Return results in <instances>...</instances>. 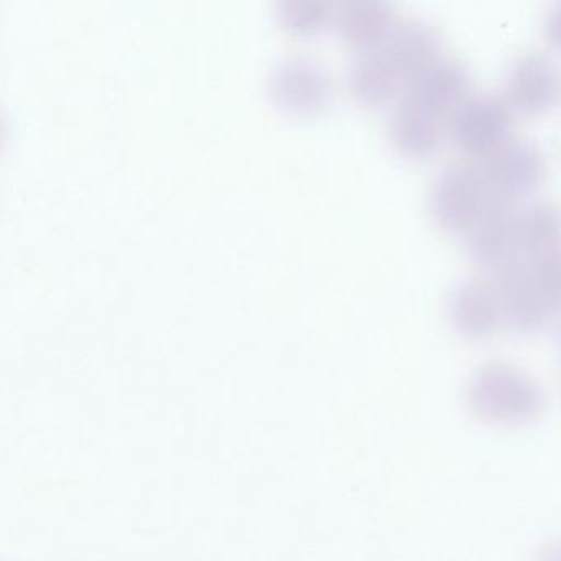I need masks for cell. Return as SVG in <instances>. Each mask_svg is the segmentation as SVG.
I'll list each match as a JSON object with an SVG mask.
<instances>
[{"instance_id": "obj_10", "label": "cell", "mask_w": 561, "mask_h": 561, "mask_svg": "<svg viewBox=\"0 0 561 561\" xmlns=\"http://www.w3.org/2000/svg\"><path fill=\"white\" fill-rule=\"evenodd\" d=\"M380 50L409 87L422 71L442 58L443 35L430 22L410 19L393 28Z\"/></svg>"}, {"instance_id": "obj_6", "label": "cell", "mask_w": 561, "mask_h": 561, "mask_svg": "<svg viewBox=\"0 0 561 561\" xmlns=\"http://www.w3.org/2000/svg\"><path fill=\"white\" fill-rule=\"evenodd\" d=\"M492 284L501 300L504 323L515 333L530 334L541 330L553 311L541 297L531 277L528 257L515 259L491 274Z\"/></svg>"}, {"instance_id": "obj_4", "label": "cell", "mask_w": 561, "mask_h": 561, "mask_svg": "<svg viewBox=\"0 0 561 561\" xmlns=\"http://www.w3.org/2000/svg\"><path fill=\"white\" fill-rule=\"evenodd\" d=\"M518 211L515 202L491 195L468 232L469 255L479 267L492 274L524 255L518 241Z\"/></svg>"}, {"instance_id": "obj_18", "label": "cell", "mask_w": 561, "mask_h": 561, "mask_svg": "<svg viewBox=\"0 0 561 561\" xmlns=\"http://www.w3.org/2000/svg\"><path fill=\"white\" fill-rule=\"evenodd\" d=\"M560 340H561V334H560Z\"/></svg>"}, {"instance_id": "obj_15", "label": "cell", "mask_w": 561, "mask_h": 561, "mask_svg": "<svg viewBox=\"0 0 561 561\" xmlns=\"http://www.w3.org/2000/svg\"><path fill=\"white\" fill-rule=\"evenodd\" d=\"M531 277L551 311H561V245L528 257Z\"/></svg>"}, {"instance_id": "obj_9", "label": "cell", "mask_w": 561, "mask_h": 561, "mask_svg": "<svg viewBox=\"0 0 561 561\" xmlns=\"http://www.w3.org/2000/svg\"><path fill=\"white\" fill-rule=\"evenodd\" d=\"M445 130V114L420 103L409 93L403 94L390 119L393 146L409 159L432 157L442 146Z\"/></svg>"}, {"instance_id": "obj_16", "label": "cell", "mask_w": 561, "mask_h": 561, "mask_svg": "<svg viewBox=\"0 0 561 561\" xmlns=\"http://www.w3.org/2000/svg\"><path fill=\"white\" fill-rule=\"evenodd\" d=\"M545 37L554 48L561 50V2L551 5L550 11L547 12Z\"/></svg>"}, {"instance_id": "obj_11", "label": "cell", "mask_w": 561, "mask_h": 561, "mask_svg": "<svg viewBox=\"0 0 561 561\" xmlns=\"http://www.w3.org/2000/svg\"><path fill=\"white\" fill-rule=\"evenodd\" d=\"M471 75L459 58L442 57L407 87L405 93L448 116L468 100Z\"/></svg>"}, {"instance_id": "obj_14", "label": "cell", "mask_w": 561, "mask_h": 561, "mask_svg": "<svg viewBox=\"0 0 561 561\" xmlns=\"http://www.w3.org/2000/svg\"><path fill=\"white\" fill-rule=\"evenodd\" d=\"M347 38L359 47H376L386 44L392 35L396 25V12L392 5L380 2H366L356 4L347 11L346 21Z\"/></svg>"}, {"instance_id": "obj_5", "label": "cell", "mask_w": 561, "mask_h": 561, "mask_svg": "<svg viewBox=\"0 0 561 561\" xmlns=\"http://www.w3.org/2000/svg\"><path fill=\"white\" fill-rule=\"evenodd\" d=\"M481 170L492 196L515 202L540 186L547 165L534 142L508 139L485 159Z\"/></svg>"}, {"instance_id": "obj_3", "label": "cell", "mask_w": 561, "mask_h": 561, "mask_svg": "<svg viewBox=\"0 0 561 561\" xmlns=\"http://www.w3.org/2000/svg\"><path fill=\"white\" fill-rule=\"evenodd\" d=\"M512 107L505 98L478 93L453 113L449 133L466 156L489 157L507 142L512 129Z\"/></svg>"}, {"instance_id": "obj_1", "label": "cell", "mask_w": 561, "mask_h": 561, "mask_svg": "<svg viewBox=\"0 0 561 561\" xmlns=\"http://www.w3.org/2000/svg\"><path fill=\"white\" fill-rule=\"evenodd\" d=\"M472 413L495 425H524L543 412L545 396L537 380L512 363L491 360L472 373L468 382Z\"/></svg>"}, {"instance_id": "obj_8", "label": "cell", "mask_w": 561, "mask_h": 561, "mask_svg": "<svg viewBox=\"0 0 561 561\" xmlns=\"http://www.w3.org/2000/svg\"><path fill=\"white\" fill-rule=\"evenodd\" d=\"M446 313L453 330L466 340H485L504 323L497 290L492 280L485 278L459 282L449 291Z\"/></svg>"}, {"instance_id": "obj_17", "label": "cell", "mask_w": 561, "mask_h": 561, "mask_svg": "<svg viewBox=\"0 0 561 561\" xmlns=\"http://www.w3.org/2000/svg\"><path fill=\"white\" fill-rule=\"evenodd\" d=\"M535 561H561V538L543 545L535 554Z\"/></svg>"}, {"instance_id": "obj_13", "label": "cell", "mask_w": 561, "mask_h": 561, "mask_svg": "<svg viewBox=\"0 0 561 561\" xmlns=\"http://www.w3.org/2000/svg\"><path fill=\"white\" fill-rule=\"evenodd\" d=\"M353 87L364 103L380 106L389 103L407 84L382 50L373 51L354 68Z\"/></svg>"}, {"instance_id": "obj_12", "label": "cell", "mask_w": 561, "mask_h": 561, "mask_svg": "<svg viewBox=\"0 0 561 561\" xmlns=\"http://www.w3.org/2000/svg\"><path fill=\"white\" fill-rule=\"evenodd\" d=\"M518 241L525 257H534L561 245V205L541 199L520 209Z\"/></svg>"}, {"instance_id": "obj_2", "label": "cell", "mask_w": 561, "mask_h": 561, "mask_svg": "<svg viewBox=\"0 0 561 561\" xmlns=\"http://www.w3.org/2000/svg\"><path fill=\"white\" fill-rule=\"evenodd\" d=\"M491 199L482 170L451 163L436 175L430 190L433 221L449 234H468Z\"/></svg>"}, {"instance_id": "obj_7", "label": "cell", "mask_w": 561, "mask_h": 561, "mask_svg": "<svg viewBox=\"0 0 561 561\" xmlns=\"http://www.w3.org/2000/svg\"><path fill=\"white\" fill-rule=\"evenodd\" d=\"M560 90L557 64L541 51H525L508 67L505 100L512 110L530 116L547 113L557 103Z\"/></svg>"}]
</instances>
